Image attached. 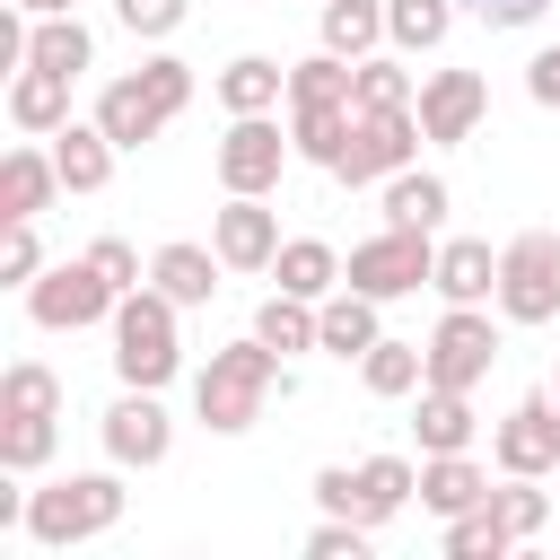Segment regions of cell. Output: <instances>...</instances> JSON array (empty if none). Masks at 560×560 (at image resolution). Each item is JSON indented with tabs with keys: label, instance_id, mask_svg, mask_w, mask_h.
Returning a JSON list of instances; mask_svg holds the SVG:
<instances>
[{
	"label": "cell",
	"instance_id": "cell-1",
	"mask_svg": "<svg viewBox=\"0 0 560 560\" xmlns=\"http://www.w3.org/2000/svg\"><path fill=\"white\" fill-rule=\"evenodd\" d=\"M271 394H289V376H280V350H271L262 332H254V341L210 350V368L192 376V411H201V429H219V438L254 429Z\"/></svg>",
	"mask_w": 560,
	"mask_h": 560
},
{
	"label": "cell",
	"instance_id": "cell-2",
	"mask_svg": "<svg viewBox=\"0 0 560 560\" xmlns=\"http://www.w3.org/2000/svg\"><path fill=\"white\" fill-rule=\"evenodd\" d=\"M350 131H359L350 61H341V52L298 61V70H289V140H298V158H315V166L332 175V166H341V149H350Z\"/></svg>",
	"mask_w": 560,
	"mask_h": 560
},
{
	"label": "cell",
	"instance_id": "cell-3",
	"mask_svg": "<svg viewBox=\"0 0 560 560\" xmlns=\"http://www.w3.org/2000/svg\"><path fill=\"white\" fill-rule=\"evenodd\" d=\"M184 105H192V61L158 52V61H140L131 79H114V88L96 96V122H105L114 149H140V140H158Z\"/></svg>",
	"mask_w": 560,
	"mask_h": 560
},
{
	"label": "cell",
	"instance_id": "cell-4",
	"mask_svg": "<svg viewBox=\"0 0 560 560\" xmlns=\"http://www.w3.org/2000/svg\"><path fill=\"white\" fill-rule=\"evenodd\" d=\"M122 525V481L114 472H70V481H44L26 499V534L44 551H70V542H96Z\"/></svg>",
	"mask_w": 560,
	"mask_h": 560
},
{
	"label": "cell",
	"instance_id": "cell-5",
	"mask_svg": "<svg viewBox=\"0 0 560 560\" xmlns=\"http://www.w3.org/2000/svg\"><path fill=\"white\" fill-rule=\"evenodd\" d=\"M184 368V350H175V298L149 280V289H122V306H114V376L122 385H166Z\"/></svg>",
	"mask_w": 560,
	"mask_h": 560
},
{
	"label": "cell",
	"instance_id": "cell-6",
	"mask_svg": "<svg viewBox=\"0 0 560 560\" xmlns=\"http://www.w3.org/2000/svg\"><path fill=\"white\" fill-rule=\"evenodd\" d=\"M420 280H438V236L429 228H376L341 262V289H368V298H411Z\"/></svg>",
	"mask_w": 560,
	"mask_h": 560
},
{
	"label": "cell",
	"instance_id": "cell-7",
	"mask_svg": "<svg viewBox=\"0 0 560 560\" xmlns=\"http://www.w3.org/2000/svg\"><path fill=\"white\" fill-rule=\"evenodd\" d=\"M114 306H122V289L79 254V262H52V271H35V289H26V315L44 324V332H88V324H114Z\"/></svg>",
	"mask_w": 560,
	"mask_h": 560
},
{
	"label": "cell",
	"instance_id": "cell-8",
	"mask_svg": "<svg viewBox=\"0 0 560 560\" xmlns=\"http://www.w3.org/2000/svg\"><path fill=\"white\" fill-rule=\"evenodd\" d=\"M499 315H508V324H551V315H560V236L525 228V236L499 254Z\"/></svg>",
	"mask_w": 560,
	"mask_h": 560
},
{
	"label": "cell",
	"instance_id": "cell-9",
	"mask_svg": "<svg viewBox=\"0 0 560 560\" xmlns=\"http://www.w3.org/2000/svg\"><path fill=\"white\" fill-rule=\"evenodd\" d=\"M429 131H420V114L411 105H394V114H359V131H350V149H341V166H332V184H385V175H402L411 166V149H420Z\"/></svg>",
	"mask_w": 560,
	"mask_h": 560
},
{
	"label": "cell",
	"instance_id": "cell-10",
	"mask_svg": "<svg viewBox=\"0 0 560 560\" xmlns=\"http://www.w3.org/2000/svg\"><path fill=\"white\" fill-rule=\"evenodd\" d=\"M289 158H298V140H289L271 114H236L228 140H219V184H228V192H271Z\"/></svg>",
	"mask_w": 560,
	"mask_h": 560
},
{
	"label": "cell",
	"instance_id": "cell-11",
	"mask_svg": "<svg viewBox=\"0 0 560 560\" xmlns=\"http://www.w3.org/2000/svg\"><path fill=\"white\" fill-rule=\"evenodd\" d=\"M490 359H499V332H490V315H481V306H446V324L429 332V385H455V394H472V385L490 376Z\"/></svg>",
	"mask_w": 560,
	"mask_h": 560
},
{
	"label": "cell",
	"instance_id": "cell-12",
	"mask_svg": "<svg viewBox=\"0 0 560 560\" xmlns=\"http://www.w3.org/2000/svg\"><path fill=\"white\" fill-rule=\"evenodd\" d=\"M166 446H175V420H166V402L149 394V385H122V402L105 411V455L114 464H166Z\"/></svg>",
	"mask_w": 560,
	"mask_h": 560
},
{
	"label": "cell",
	"instance_id": "cell-13",
	"mask_svg": "<svg viewBox=\"0 0 560 560\" xmlns=\"http://www.w3.org/2000/svg\"><path fill=\"white\" fill-rule=\"evenodd\" d=\"M210 245L228 271H271L280 254V210H262V192H228V210L210 219Z\"/></svg>",
	"mask_w": 560,
	"mask_h": 560
},
{
	"label": "cell",
	"instance_id": "cell-14",
	"mask_svg": "<svg viewBox=\"0 0 560 560\" xmlns=\"http://www.w3.org/2000/svg\"><path fill=\"white\" fill-rule=\"evenodd\" d=\"M490 455H499V472H551L560 464V420H551V394H525L499 429H490Z\"/></svg>",
	"mask_w": 560,
	"mask_h": 560
},
{
	"label": "cell",
	"instance_id": "cell-15",
	"mask_svg": "<svg viewBox=\"0 0 560 560\" xmlns=\"http://www.w3.org/2000/svg\"><path fill=\"white\" fill-rule=\"evenodd\" d=\"M411 114H420L429 140H472V122L490 114V88H481V70H429Z\"/></svg>",
	"mask_w": 560,
	"mask_h": 560
},
{
	"label": "cell",
	"instance_id": "cell-16",
	"mask_svg": "<svg viewBox=\"0 0 560 560\" xmlns=\"http://www.w3.org/2000/svg\"><path fill=\"white\" fill-rule=\"evenodd\" d=\"M376 306H385V298H368V289H332V298L315 306V341H324L332 359H368V350L385 341Z\"/></svg>",
	"mask_w": 560,
	"mask_h": 560
},
{
	"label": "cell",
	"instance_id": "cell-17",
	"mask_svg": "<svg viewBox=\"0 0 560 560\" xmlns=\"http://www.w3.org/2000/svg\"><path fill=\"white\" fill-rule=\"evenodd\" d=\"M219 271H228L219 245H158V254H149V280H158L175 306H210V298H219Z\"/></svg>",
	"mask_w": 560,
	"mask_h": 560
},
{
	"label": "cell",
	"instance_id": "cell-18",
	"mask_svg": "<svg viewBox=\"0 0 560 560\" xmlns=\"http://www.w3.org/2000/svg\"><path fill=\"white\" fill-rule=\"evenodd\" d=\"M429 289L446 306H481V298H499V254L481 236H455V245H438V280Z\"/></svg>",
	"mask_w": 560,
	"mask_h": 560
},
{
	"label": "cell",
	"instance_id": "cell-19",
	"mask_svg": "<svg viewBox=\"0 0 560 560\" xmlns=\"http://www.w3.org/2000/svg\"><path fill=\"white\" fill-rule=\"evenodd\" d=\"M9 122L52 140V131L70 122V70H35V61H26V70L9 79Z\"/></svg>",
	"mask_w": 560,
	"mask_h": 560
},
{
	"label": "cell",
	"instance_id": "cell-20",
	"mask_svg": "<svg viewBox=\"0 0 560 560\" xmlns=\"http://www.w3.org/2000/svg\"><path fill=\"white\" fill-rule=\"evenodd\" d=\"M52 192H70L61 166H52V149H9L0 158V219H35Z\"/></svg>",
	"mask_w": 560,
	"mask_h": 560
},
{
	"label": "cell",
	"instance_id": "cell-21",
	"mask_svg": "<svg viewBox=\"0 0 560 560\" xmlns=\"http://www.w3.org/2000/svg\"><path fill=\"white\" fill-rule=\"evenodd\" d=\"M411 429H420V455H464L481 420H472V394H455V385H420Z\"/></svg>",
	"mask_w": 560,
	"mask_h": 560
},
{
	"label": "cell",
	"instance_id": "cell-22",
	"mask_svg": "<svg viewBox=\"0 0 560 560\" xmlns=\"http://www.w3.org/2000/svg\"><path fill=\"white\" fill-rule=\"evenodd\" d=\"M481 499H490V472L472 455H420V508L429 516H464Z\"/></svg>",
	"mask_w": 560,
	"mask_h": 560
},
{
	"label": "cell",
	"instance_id": "cell-23",
	"mask_svg": "<svg viewBox=\"0 0 560 560\" xmlns=\"http://www.w3.org/2000/svg\"><path fill=\"white\" fill-rule=\"evenodd\" d=\"M52 166H61L70 192H105V175H114V140H105V122H61V131H52Z\"/></svg>",
	"mask_w": 560,
	"mask_h": 560
},
{
	"label": "cell",
	"instance_id": "cell-24",
	"mask_svg": "<svg viewBox=\"0 0 560 560\" xmlns=\"http://www.w3.org/2000/svg\"><path fill=\"white\" fill-rule=\"evenodd\" d=\"M271 271H280V289H289V298H315V306L341 289V254H332L324 236H289V245L271 254Z\"/></svg>",
	"mask_w": 560,
	"mask_h": 560
},
{
	"label": "cell",
	"instance_id": "cell-25",
	"mask_svg": "<svg viewBox=\"0 0 560 560\" xmlns=\"http://www.w3.org/2000/svg\"><path fill=\"white\" fill-rule=\"evenodd\" d=\"M280 96H289V70L262 61V52H236V61L219 70V105H228V114H271Z\"/></svg>",
	"mask_w": 560,
	"mask_h": 560
},
{
	"label": "cell",
	"instance_id": "cell-26",
	"mask_svg": "<svg viewBox=\"0 0 560 560\" xmlns=\"http://www.w3.org/2000/svg\"><path fill=\"white\" fill-rule=\"evenodd\" d=\"M385 44V0H324V52L368 61Z\"/></svg>",
	"mask_w": 560,
	"mask_h": 560
},
{
	"label": "cell",
	"instance_id": "cell-27",
	"mask_svg": "<svg viewBox=\"0 0 560 560\" xmlns=\"http://www.w3.org/2000/svg\"><path fill=\"white\" fill-rule=\"evenodd\" d=\"M26 61H35V70H70V79H79V70L96 61V35L79 26V9H70V18H35V35H26Z\"/></svg>",
	"mask_w": 560,
	"mask_h": 560
},
{
	"label": "cell",
	"instance_id": "cell-28",
	"mask_svg": "<svg viewBox=\"0 0 560 560\" xmlns=\"http://www.w3.org/2000/svg\"><path fill=\"white\" fill-rule=\"evenodd\" d=\"M359 385L385 394V402H394V394H420V385H429V350H420V341H376V350L359 359Z\"/></svg>",
	"mask_w": 560,
	"mask_h": 560
},
{
	"label": "cell",
	"instance_id": "cell-29",
	"mask_svg": "<svg viewBox=\"0 0 560 560\" xmlns=\"http://www.w3.org/2000/svg\"><path fill=\"white\" fill-rule=\"evenodd\" d=\"M438 219H446V184L438 175H420V166L385 175V228H438Z\"/></svg>",
	"mask_w": 560,
	"mask_h": 560
},
{
	"label": "cell",
	"instance_id": "cell-30",
	"mask_svg": "<svg viewBox=\"0 0 560 560\" xmlns=\"http://www.w3.org/2000/svg\"><path fill=\"white\" fill-rule=\"evenodd\" d=\"M455 26V0H385V44L402 52H438Z\"/></svg>",
	"mask_w": 560,
	"mask_h": 560
},
{
	"label": "cell",
	"instance_id": "cell-31",
	"mask_svg": "<svg viewBox=\"0 0 560 560\" xmlns=\"http://www.w3.org/2000/svg\"><path fill=\"white\" fill-rule=\"evenodd\" d=\"M254 332H262L280 359H289V350H324V341H315V298H289V289H271V298H262Z\"/></svg>",
	"mask_w": 560,
	"mask_h": 560
},
{
	"label": "cell",
	"instance_id": "cell-32",
	"mask_svg": "<svg viewBox=\"0 0 560 560\" xmlns=\"http://www.w3.org/2000/svg\"><path fill=\"white\" fill-rule=\"evenodd\" d=\"M446 551H455V560H508V551H516V534H508V516L481 499V508L446 516Z\"/></svg>",
	"mask_w": 560,
	"mask_h": 560
},
{
	"label": "cell",
	"instance_id": "cell-33",
	"mask_svg": "<svg viewBox=\"0 0 560 560\" xmlns=\"http://www.w3.org/2000/svg\"><path fill=\"white\" fill-rule=\"evenodd\" d=\"M350 96H359V114H394V105H420V96H411V70H402V61H385V52L350 61Z\"/></svg>",
	"mask_w": 560,
	"mask_h": 560
},
{
	"label": "cell",
	"instance_id": "cell-34",
	"mask_svg": "<svg viewBox=\"0 0 560 560\" xmlns=\"http://www.w3.org/2000/svg\"><path fill=\"white\" fill-rule=\"evenodd\" d=\"M52 464V411H0V472Z\"/></svg>",
	"mask_w": 560,
	"mask_h": 560
},
{
	"label": "cell",
	"instance_id": "cell-35",
	"mask_svg": "<svg viewBox=\"0 0 560 560\" xmlns=\"http://www.w3.org/2000/svg\"><path fill=\"white\" fill-rule=\"evenodd\" d=\"M0 411H52V420H61V376L35 368V359H18V368L0 376Z\"/></svg>",
	"mask_w": 560,
	"mask_h": 560
},
{
	"label": "cell",
	"instance_id": "cell-36",
	"mask_svg": "<svg viewBox=\"0 0 560 560\" xmlns=\"http://www.w3.org/2000/svg\"><path fill=\"white\" fill-rule=\"evenodd\" d=\"M490 508L508 516V534H516V542H534V534L551 525V499L534 490V472H508V490H490Z\"/></svg>",
	"mask_w": 560,
	"mask_h": 560
},
{
	"label": "cell",
	"instance_id": "cell-37",
	"mask_svg": "<svg viewBox=\"0 0 560 560\" xmlns=\"http://www.w3.org/2000/svg\"><path fill=\"white\" fill-rule=\"evenodd\" d=\"M35 271H44L35 219H0V280H9V289H35Z\"/></svg>",
	"mask_w": 560,
	"mask_h": 560
},
{
	"label": "cell",
	"instance_id": "cell-38",
	"mask_svg": "<svg viewBox=\"0 0 560 560\" xmlns=\"http://www.w3.org/2000/svg\"><path fill=\"white\" fill-rule=\"evenodd\" d=\"M368 534H376V525H359V516H324V525L306 534V560H368Z\"/></svg>",
	"mask_w": 560,
	"mask_h": 560
},
{
	"label": "cell",
	"instance_id": "cell-39",
	"mask_svg": "<svg viewBox=\"0 0 560 560\" xmlns=\"http://www.w3.org/2000/svg\"><path fill=\"white\" fill-rule=\"evenodd\" d=\"M114 18H122L131 35H175V26H184V0H114Z\"/></svg>",
	"mask_w": 560,
	"mask_h": 560
},
{
	"label": "cell",
	"instance_id": "cell-40",
	"mask_svg": "<svg viewBox=\"0 0 560 560\" xmlns=\"http://www.w3.org/2000/svg\"><path fill=\"white\" fill-rule=\"evenodd\" d=\"M88 262H96L114 289H140V254H131L122 236H96V245H88Z\"/></svg>",
	"mask_w": 560,
	"mask_h": 560
},
{
	"label": "cell",
	"instance_id": "cell-41",
	"mask_svg": "<svg viewBox=\"0 0 560 560\" xmlns=\"http://www.w3.org/2000/svg\"><path fill=\"white\" fill-rule=\"evenodd\" d=\"M455 9H472L481 26H534V18L551 9V0H455Z\"/></svg>",
	"mask_w": 560,
	"mask_h": 560
},
{
	"label": "cell",
	"instance_id": "cell-42",
	"mask_svg": "<svg viewBox=\"0 0 560 560\" xmlns=\"http://www.w3.org/2000/svg\"><path fill=\"white\" fill-rule=\"evenodd\" d=\"M525 96H534V105H560V44L525 61Z\"/></svg>",
	"mask_w": 560,
	"mask_h": 560
},
{
	"label": "cell",
	"instance_id": "cell-43",
	"mask_svg": "<svg viewBox=\"0 0 560 560\" xmlns=\"http://www.w3.org/2000/svg\"><path fill=\"white\" fill-rule=\"evenodd\" d=\"M18 9H26V18H70L79 0H18Z\"/></svg>",
	"mask_w": 560,
	"mask_h": 560
},
{
	"label": "cell",
	"instance_id": "cell-44",
	"mask_svg": "<svg viewBox=\"0 0 560 560\" xmlns=\"http://www.w3.org/2000/svg\"><path fill=\"white\" fill-rule=\"evenodd\" d=\"M551 420H560V385H551Z\"/></svg>",
	"mask_w": 560,
	"mask_h": 560
}]
</instances>
